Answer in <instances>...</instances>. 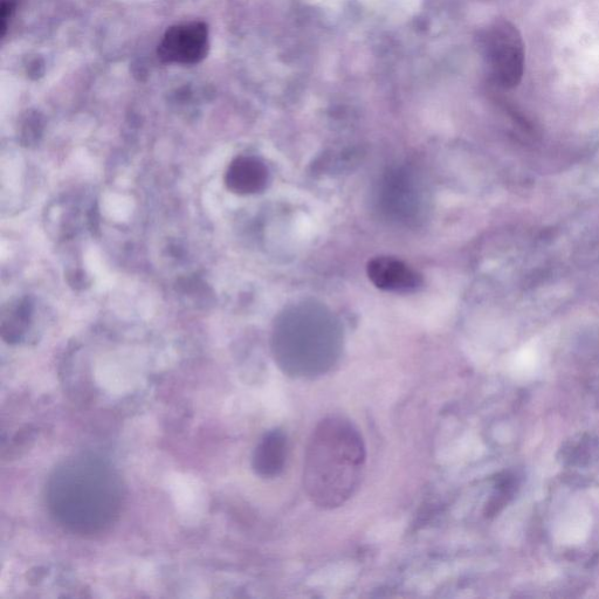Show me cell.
I'll return each mask as SVG.
<instances>
[{
	"instance_id": "obj_8",
	"label": "cell",
	"mask_w": 599,
	"mask_h": 599,
	"mask_svg": "<svg viewBox=\"0 0 599 599\" xmlns=\"http://www.w3.org/2000/svg\"><path fill=\"white\" fill-rule=\"evenodd\" d=\"M31 318V305L25 301L18 302L17 305L10 307L9 311L3 315V337L9 343H16L22 339L29 327Z\"/></svg>"
},
{
	"instance_id": "obj_4",
	"label": "cell",
	"mask_w": 599,
	"mask_h": 599,
	"mask_svg": "<svg viewBox=\"0 0 599 599\" xmlns=\"http://www.w3.org/2000/svg\"><path fill=\"white\" fill-rule=\"evenodd\" d=\"M371 282L382 291L406 293L422 286V277L402 260L391 257H377L369 261L367 267Z\"/></svg>"
},
{
	"instance_id": "obj_1",
	"label": "cell",
	"mask_w": 599,
	"mask_h": 599,
	"mask_svg": "<svg viewBox=\"0 0 599 599\" xmlns=\"http://www.w3.org/2000/svg\"><path fill=\"white\" fill-rule=\"evenodd\" d=\"M122 502L119 474L91 454L65 460L47 481L48 511L59 526L75 534H98L112 526Z\"/></svg>"
},
{
	"instance_id": "obj_3",
	"label": "cell",
	"mask_w": 599,
	"mask_h": 599,
	"mask_svg": "<svg viewBox=\"0 0 599 599\" xmlns=\"http://www.w3.org/2000/svg\"><path fill=\"white\" fill-rule=\"evenodd\" d=\"M209 50L208 26L192 22L170 27L158 46V57L164 63L196 65Z\"/></svg>"
},
{
	"instance_id": "obj_7",
	"label": "cell",
	"mask_w": 599,
	"mask_h": 599,
	"mask_svg": "<svg viewBox=\"0 0 599 599\" xmlns=\"http://www.w3.org/2000/svg\"><path fill=\"white\" fill-rule=\"evenodd\" d=\"M287 438L279 430L268 432L253 454L252 466L260 477L275 478L284 471Z\"/></svg>"
},
{
	"instance_id": "obj_5",
	"label": "cell",
	"mask_w": 599,
	"mask_h": 599,
	"mask_svg": "<svg viewBox=\"0 0 599 599\" xmlns=\"http://www.w3.org/2000/svg\"><path fill=\"white\" fill-rule=\"evenodd\" d=\"M267 179L266 165L250 156L236 158L225 175L226 187L238 195L257 194L266 187Z\"/></svg>"
},
{
	"instance_id": "obj_6",
	"label": "cell",
	"mask_w": 599,
	"mask_h": 599,
	"mask_svg": "<svg viewBox=\"0 0 599 599\" xmlns=\"http://www.w3.org/2000/svg\"><path fill=\"white\" fill-rule=\"evenodd\" d=\"M495 70L507 86H514L522 77L523 48L521 39L513 29L500 32L493 46Z\"/></svg>"
},
{
	"instance_id": "obj_2",
	"label": "cell",
	"mask_w": 599,
	"mask_h": 599,
	"mask_svg": "<svg viewBox=\"0 0 599 599\" xmlns=\"http://www.w3.org/2000/svg\"><path fill=\"white\" fill-rule=\"evenodd\" d=\"M366 460L362 435L349 419H323L306 451L304 486L308 498L326 509L346 504L361 484Z\"/></svg>"
},
{
	"instance_id": "obj_9",
	"label": "cell",
	"mask_w": 599,
	"mask_h": 599,
	"mask_svg": "<svg viewBox=\"0 0 599 599\" xmlns=\"http://www.w3.org/2000/svg\"><path fill=\"white\" fill-rule=\"evenodd\" d=\"M16 9V0H2V6H0V19H2V34L4 36L6 27H8V20L12 17L13 12Z\"/></svg>"
}]
</instances>
